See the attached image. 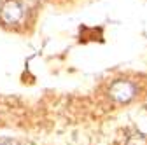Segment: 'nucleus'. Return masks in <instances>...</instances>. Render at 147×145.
<instances>
[{
  "label": "nucleus",
  "mask_w": 147,
  "mask_h": 145,
  "mask_svg": "<svg viewBox=\"0 0 147 145\" xmlns=\"http://www.w3.org/2000/svg\"><path fill=\"white\" fill-rule=\"evenodd\" d=\"M25 9L20 4V0H5L0 5V21L5 26H16L23 21Z\"/></svg>",
  "instance_id": "obj_1"
},
{
  "label": "nucleus",
  "mask_w": 147,
  "mask_h": 145,
  "mask_svg": "<svg viewBox=\"0 0 147 145\" xmlns=\"http://www.w3.org/2000/svg\"><path fill=\"white\" fill-rule=\"evenodd\" d=\"M137 84L131 81H116L109 89V96L117 103H128L137 95Z\"/></svg>",
  "instance_id": "obj_2"
},
{
  "label": "nucleus",
  "mask_w": 147,
  "mask_h": 145,
  "mask_svg": "<svg viewBox=\"0 0 147 145\" xmlns=\"http://www.w3.org/2000/svg\"><path fill=\"white\" fill-rule=\"evenodd\" d=\"M0 145H16V142H12V140L5 138V140H0Z\"/></svg>",
  "instance_id": "obj_3"
}]
</instances>
